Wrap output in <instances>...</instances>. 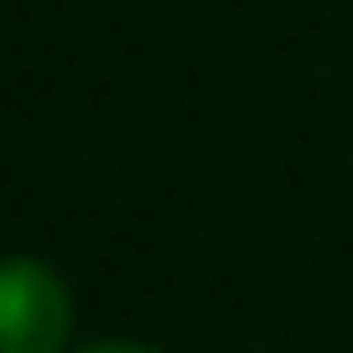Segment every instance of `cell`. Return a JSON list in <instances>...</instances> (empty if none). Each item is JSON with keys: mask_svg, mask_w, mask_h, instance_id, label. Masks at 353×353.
Listing matches in <instances>:
<instances>
[{"mask_svg": "<svg viewBox=\"0 0 353 353\" xmlns=\"http://www.w3.org/2000/svg\"><path fill=\"white\" fill-rule=\"evenodd\" d=\"M87 353H155V347H137V341H105V347H87Z\"/></svg>", "mask_w": 353, "mask_h": 353, "instance_id": "7a4b0ae2", "label": "cell"}, {"mask_svg": "<svg viewBox=\"0 0 353 353\" xmlns=\"http://www.w3.org/2000/svg\"><path fill=\"white\" fill-rule=\"evenodd\" d=\"M68 285L43 261H0V353H62Z\"/></svg>", "mask_w": 353, "mask_h": 353, "instance_id": "6da1fadb", "label": "cell"}]
</instances>
